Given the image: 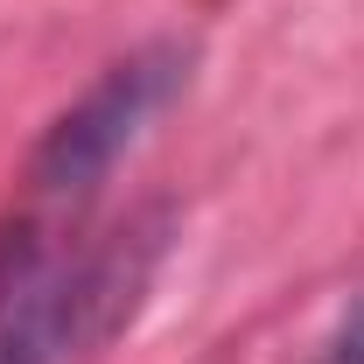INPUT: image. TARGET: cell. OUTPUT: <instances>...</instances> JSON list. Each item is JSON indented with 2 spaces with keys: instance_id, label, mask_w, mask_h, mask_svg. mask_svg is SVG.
<instances>
[{
  "instance_id": "obj_1",
  "label": "cell",
  "mask_w": 364,
  "mask_h": 364,
  "mask_svg": "<svg viewBox=\"0 0 364 364\" xmlns=\"http://www.w3.org/2000/svg\"><path fill=\"white\" fill-rule=\"evenodd\" d=\"M182 70H189V49H176V43H154V49L119 56V63H112L70 112H56V127L36 140V154H28V189H36L43 203H77V196H91L98 182L119 168V154L147 134V119L176 98Z\"/></svg>"
},
{
  "instance_id": "obj_2",
  "label": "cell",
  "mask_w": 364,
  "mask_h": 364,
  "mask_svg": "<svg viewBox=\"0 0 364 364\" xmlns=\"http://www.w3.org/2000/svg\"><path fill=\"white\" fill-rule=\"evenodd\" d=\"M316 364H364V301H358L343 322H336V336L322 343V358H316Z\"/></svg>"
}]
</instances>
